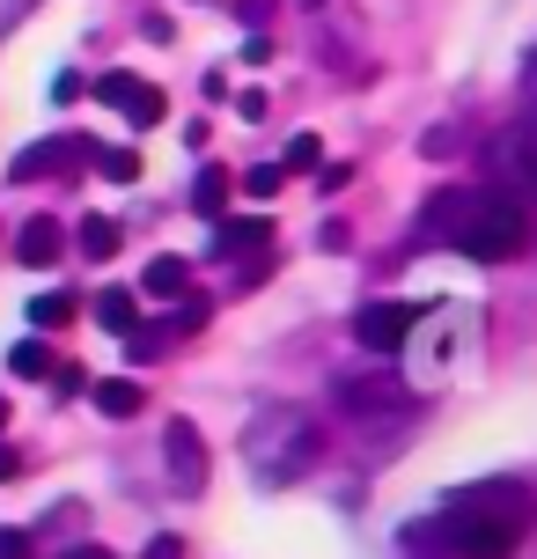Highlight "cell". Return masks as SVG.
I'll return each mask as SVG.
<instances>
[{
	"instance_id": "6da1fadb",
	"label": "cell",
	"mask_w": 537,
	"mask_h": 559,
	"mask_svg": "<svg viewBox=\"0 0 537 559\" xmlns=\"http://www.w3.org/2000/svg\"><path fill=\"white\" fill-rule=\"evenodd\" d=\"M420 243L464 251V258H479V265H509V258L530 251V214L501 185H442L420 206Z\"/></svg>"
},
{
	"instance_id": "7a4b0ae2",
	"label": "cell",
	"mask_w": 537,
	"mask_h": 559,
	"mask_svg": "<svg viewBox=\"0 0 537 559\" xmlns=\"http://www.w3.org/2000/svg\"><path fill=\"white\" fill-rule=\"evenodd\" d=\"M537 531V493L523 478H472L434 508V545L450 559H515Z\"/></svg>"
},
{
	"instance_id": "3957f363",
	"label": "cell",
	"mask_w": 537,
	"mask_h": 559,
	"mask_svg": "<svg viewBox=\"0 0 537 559\" xmlns=\"http://www.w3.org/2000/svg\"><path fill=\"white\" fill-rule=\"evenodd\" d=\"M317 456H324V427L302 405H258L243 427V464H251V486H265V493L310 478Z\"/></svg>"
},
{
	"instance_id": "277c9868",
	"label": "cell",
	"mask_w": 537,
	"mask_h": 559,
	"mask_svg": "<svg viewBox=\"0 0 537 559\" xmlns=\"http://www.w3.org/2000/svg\"><path fill=\"white\" fill-rule=\"evenodd\" d=\"M332 405H339L346 419H397L405 405H413V391L397 383L391 368H346V376H332Z\"/></svg>"
},
{
	"instance_id": "5b68a950",
	"label": "cell",
	"mask_w": 537,
	"mask_h": 559,
	"mask_svg": "<svg viewBox=\"0 0 537 559\" xmlns=\"http://www.w3.org/2000/svg\"><path fill=\"white\" fill-rule=\"evenodd\" d=\"M486 163H493V185H501L509 199H530V206H537V118L501 126L493 147H486Z\"/></svg>"
},
{
	"instance_id": "8992f818",
	"label": "cell",
	"mask_w": 537,
	"mask_h": 559,
	"mask_svg": "<svg viewBox=\"0 0 537 559\" xmlns=\"http://www.w3.org/2000/svg\"><path fill=\"white\" fill-rule=\"evenodd\" d=\"M420 324H427V302H368V309H354V346L368 361H391Z\"/></svg>"
},
{
	"instance_id": "52a82bcc",
	"label": "cell",
	"mask_w": 537,
	"mask_h": 559,
	"mask_svg": "<svg viewBox=\"0 0 537 559\" xmlns=\"http://www.w3.org/2000/svg\"><path fill=\"white\" fill-rule=\"evenodd\" d=\"M96 104H111V111L126 118V126H141V133H147V126H163V111H170V96H163L155 82H141V74H126V67L96 82Z\"/></svg>"
},
{
	"instance_id": "ba28073f",
	"label": "cell",
	"mask_w": 537,
	"mask_h": 559,
	"mask_svg": "<svg viewBox=\"0 0 537 559\" xmlns=\"http://www.w3.org/2000/svg\"><path fill=\"white\" fill-rule=\"evenodd\" d=\"M192 332H206V302H184V295H177V309L163 317V324H133V332H126V354H133V368L163 361L177 338H192Z\"/></svg>"
},
{
	"instance_id": "9c48e42d",
	"label": "cell",
	"mask_w": 537,
	"mask_h": 559,
	"mask_svg": "<svg viewBox=\"0 0 537 559\" xmlns=\"http://www.w3.org/2000/svg\"><path fill=\"white\" fill-rule=\"evenodd\" d=\"M88 147H96V140H82V133H52V140H29L23 155L8 163V177H15V185H45V177H59V169H67V163H88Z\"/></svg>"
},
{
	"instance_id": "30bf717a",
	"label": "cell",
	"mask_w": 537,
	"mask_h": 559,
	"mask_svg": "<svg viewBox=\"0 0 537 559\" xmlns=\"http://www.w3.org/2000/svg\"><path fill=\"white\" fill-rule=\"evenodd\" d=\"M163 456H170L177 493H206V442H199L192 419H170V427H163Z\"/></svg>"
},
{
	"instance_id": "8fae6325",
	"label": "cell",
	"mask_w": 537,
	"mask_h": 559,
	"mask_svg": "<svg viewBox=\"0 0 537 559\" xmlns=\"http://www.w3.org/2000/svg\"><path fill=\"white\" fill-rule=\"evenodd\" d=\"M273 243V222L265 214H214V243H206V258H251Z\"/></svg>"
},
{
	"instance_id": "7c38bea8",
	"label": "cell",
	"mask_w": 537,
	"mask_h": 559,
	"mask_svg": "<svg viewBox=\"0 0 537 559\" xmlns=\"http://www.w3.org/2000/svg\"><path fill=\"white\" fill-rule=\"evenodd\" d=\"M15 265H29V273H45V265H59V251H67V228L52 222V214H29L23 228H15Z\"/></svg>"
},
{
	"instance_id": "4fadbf2b",
	"label": "cell",
	"mask_w": 537,
	"mask_h": 559,
	"mask_svg": "<svg viewBox=\"0 0 537 559\" xmlns=\"http://www.w3.org/2000/svg\"><path fill=\"white\" fill-rule=\"evenodd\" d=\"M184 287H192V258H147V273H141L147 302H177Z\"/></svg>"
},
{
	"instance_id": "5bb4252c",
	"label": "cell",
	"mask_w": 537,
	"mask_h": 559,
	"mask_svg": "<svg viewBox=\"0 0 537 559\" xmlns=\"http://www.w3.org/2000/svg\"><path fill=\"white\" fill-rule=\"evenodd\" d=\"M88 397H96V413L104 419H133L147 405V391L133 383V376H111V383H88Z\"/></svg>"
},
{
	"instance_id": "9a60e30c",
	"label": "cell",
	"mask_w": 537,
	"mask_h": 559,
	"mask_svg": "<svg viewBox=\"0 0 537 559\" xmlns=\"http://www.w3.org/2000/svg\"><path fill=\"white\" fill-rule=\"evenodd\" d=\"M96 324L126 338L133 324H141V295H133V287H104V295H96Z\"/></svg>"
},
{
	"instance_id": "2e32d148",
	"label": "cell",
	"mask_w": 537,
	"mask_h": 559,
	"mask_svg": "<svg viewBox=\"0 0 537 559\" xmlns=\"http://www.w3.org/2000/svg\"><path fill=\"white\" fill-rule=\"evenodd\" d=\"M74 243H82L88 265H104V258H118V243H126V236H118L111 214H82V236H74Z\"/></svg>"
},
{
	"instance_id": "e0dca14e",
	"label": "cell",
	"mask_w": 537,
	"mask_h": 559,
	"mask_svg": "<svg viewBox=\"0 0 537 559\" xmlns=\"http://www.w3.org/2000/svg\"><path fill=\"white\" fill-rule=\"evenodd\" d=\"M8 376H23V383L52 376V346H45V338H15V346H8Z\"/></svg>"
},
{
	"instance_id": "ac0fdd59",
	"label": "cell",
	"mask_w": 537,
	"mask_h": 559,
	"mask_svg": "<svg viewBox=\"0 0 537 559\" xmlns=\"http://www.w3.org/2000/svg\"><path fill=\"white\" fill-rule=\"evenodd\" d=\"M88 163L104 169L111 185H133V177H141V155H133V147H88Z\"/></svg>"
},
{
	"instance_id": "d6986e66",
	"label": "cell",
	"mask_w": 537,
	"mask_h": 559,
	"mask_svg": "<svg viewBox=\"0 0 537 559\" xmlns=\"http://www.w3.org/2000/svg\"><path fill=\"white\" fill-rule=\"evenodd\" d=\"M192 206L199 214H222L228 206V169H199L192 177Z\"/></svg>"
},
{
	"instance_id": "ffe728a7",
	"label": "cell",
	"mask_w": 537,
	"mask_h": 559,
	"mask_svg": "<svg viewBox=\"0 0 537 559\" xmlns=\"http://www.w3.org/2000/svg\"><path fill=\"white\" fill-rule=\"evenodd\" d=\"M67 317H74V295H37V302H29V324H37V332H59V324H67Z\"/></svg>"
},
{
	"instance_id": "44dd1931",
	"label": "cell",
	"mask_w": 537,
	"mask_h": 559,
	"mask_svg": "<svg viewBox=\"0 0 537 559\" xmlns=\"http://www.w3.org/2000/svg\"><path fill=\"white\" fill-rule=\"evenodd\" d=\"M236 185H243V199H273V192L287 185V169H281V163H251Z\"/></svg>"
},
{
	"instance_id": "7402d4cb",
	"label": "cell",
	"mask_w": 537,
	"mask_h": 559,
	"mask_svg": "<svg viewBox=\"0 0 537 559\" xmlns=\"http://www.w3.org/2000/svg\"><path fill=\"white\" fill-rule=\"evenodd\" d=\"M310 163H324V147H317V133H295V140H287V163L281 169H310Z\"/></svg>"
},
{
	"instance_id": "603a6c76",
	"label": "cell",
	"mask_w": 537,
	"mask_h": 559,
	"mask_svg": "<svg viewBox=\"0 0 537 559\" xmlns=\"http://www.w3.org/2000/svg\"><path fill=\"white\" fill-rule=\"evenodd\" d=\"M236 15H243L251 29H265V23H273V0H236Z\"/></svg>"
},
{
	"instance_id": "cb8c5ba5",
	"label": "cell",
	"mask_w": 537,
	"mask_h": 559,
	"mask_svg": "<svg viewBox=\"0 0 537 559\" xmlns=\"http://www.w3.org/2000/svg\"><path fill=\"white\" fill-rule=\"evenodd\" d=\"M0 559H29V531H0Z\"/></svg>"
},
{
	"instance_id": "d4e9b609",
	"label": "cell",
	"mask_w": 537,
	"mask_h": 559,
	"mask_svg": "<svg viewBox=\"0 0 537 559\" xmlns=\"http://www.w3.org/2000/svg\"><path fill=\"white\" fill-rule=\"evenodd\" d=\"M52 383H59V397H74V391H88V376H82V368H52Z\"/></svg>"
},
{
	"instance_id": "484cf974",
	"label": "cell",
	"mask_w": 537,
	"mask_h": 559,
	"mask_svg": "<svg viewBox=\"0 0 537 559\" xmlns=\"http://www.w3.org/2000/svg\"><path fill=\"white\" fill-rule=\"evenodd\" d=\"M243 59H251V67H265V59H273V37H265V29H251V45H243Z\"/></svg>"
},
{
	"instance_id": "4316f807",
	"label": "cell",
	"mask_w": 537,
	"mask_h": 559,
	"mask_svg": "<svg viewBox=\"0 0 537 559\" xmlns=\"http://www.w3.org/2000/svg\"><path fill=\"white\" fill-rule=\"evenodd\" d=\"M147 559H184V545H177V537H155V545H147Z\"/></svg>"
},
{
	"instance_id": "83f0119b",
	"label": "cell",
	"mask_w": 537,
	"mask_h": 559,
	"mask_svg": "<svg viewBox=\"0 0 537 559\" xmlns=\"http://www.w3.org/2000/svg\"><path fill=\"white\" fill-rule=\"evenodd\" d=\"M8 478H23V456H15V449H0V486H8Z\"/></svg>"
},
{
	"instance_id": "f1b7e54d",
	"label": "cell",
	"mask_w": 537,
	"mask_h": 559,
	"mask_svg": "<svg viewBox=\"0 0 537 559\" xmlns=\"http://www.w3.org/2000/svg\"><path fill=\"white\" fill-rule=\"evenodd\" d=\"M523 96H530V104H537V52L523 59Z\"/></svg>"
},
{
	"instance_id": "f546056e",
	"label": "cell",
	"mask_w": 537,
	"mask_h": 559,
	"mask_svg": "<svg viewBox=\"0 0 537 559\" xmlns=\"http://www.w3.org/2000/svg\"><path fill=\"white\" fill-rule=\"evenodd\" d=\"M59 559H111L104 545H74V552H59Z\"/></svg>"
},
{
	"instance_id": "4dcf8cb0",
	"label": "cell",
	"mask_w": 537,
	"mask_h": 559,
	"mask_svg": "<svg viewBox=\"0 0 537 559\" xmlns=\"http://www.w3.org/2000/svg\"><path fill=\"white\" fill-rule=\"evenodd\" d=\"M29 8H37V0H8V15H0V23H23Z\"/></svg>"
},
{
	"instance_id": "1f68e13d",
	"label": "cell",
	"mask_w": 537,
	"mask_h": 559,
	"mask_svg": "<svg viewBox=\"0 0 537 559\" xmlns=\"http://www.w3.org/2000/svg\"><path fill=\"white\" fill-rule=\"evenodd\" d=\"M0 427H8V405H0Z\"/></svg>"
},
{
	"instance_id": "d6a6232c",
	"label": "cell",
	"mask_w": 537,
	"mask_h": 559,
	"mask_svg": "<svg viewBox=\"0 0 537 559\" xmlns=\"http://www.w3.org/2000/svg\"><path fill=\"white\" fill-rule=\"evenodd\" d=\"M302 8H324V0H302Z\"/></svg>"
}]
</instances>
